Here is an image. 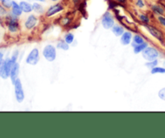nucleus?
Masks as SVG:
<instances>
[{
    "mask_svg": "<svg viewBox=\"0 0 165 138\" xmlns=\"http://www.w3.org/2000/svg\"><path fill=\"white\" fill-rule=\"evenodd\" d=\"M42 55L48 62H53L57 58V47L53 44H47L43 48Z\"/></svg>",
    "mask_w": 165,
    "mask_h": 138,
    "instance_id": "nucleus-1",
    "label": "nucleus"
},
{
    "mask_svg": "<svg viewBox=\"0 0 165 138\" xmlns=\"http://www.w3.org/2000/svg\"><path fill=\"white\" fill-rule=\"evenodd\" d=\"M7 29L9 32L14 34L18 32L20 30V24L18 21L17 16H13L11 13L10 16H7Z\"/></svg>",
    "mask_w": 165,
    "mask_h": 138,
    "instance_id": "nucleus-2",
    "label": "nucleus"
},
{
    "mask_svg": "<svg viewBox=\"0 0 165 138\" xmlns=\"http://www.w3.org/2000/svg\"><path fill=\"white\" fill-rule=\"evenodd\" d=\"M15 87V96H16V100L18 103H22L24 100L25 98V94H24V88L22 85L21 80L18 78L15 84H13Z\"/></svg>",
    "mask_w": 165,
    "mask_h": 138,
    "instance_id": "nucleus-3",
    "label": "nucleus"
},
{
    "mask_svg": "<svg viewBox=\"0 0 165 138\" xmlns=\"http://www.w3.org/2000/svg\"><path fill=\"white\" fill-rule=\"evenodd\" d=\"M159 53L155 47H148L142 52V56L144 57L147 61H151L157 60Z\"/></svg>",
    "mask_w": 165,
    "mask_h": 138,
    "instance_id": "nucleus-4",
    "label": "nucleus"
},
{
    "mask_svg": "<svg viewBox=\"0 0 165 138\" xmlns=\"http://www.w3.org/2000/svg\"><path fill=\"white\" fill-rule=\"evenodd\" d=\"M26 64H29V65H36L39 61V49L35 47L32 49L28 55V56L25 60Z\"/></svg>",
    "mask_w": 165,
    "mask_h": 138,
    "instance_id": "nucleus-5",
    "label": "nucleus"
},
{
    "mask_svg": "<svg viewBox=\"0 0 165 138\" xmlns=\"http://www.w3.org/2000/svg\"><path fill=\"white\" fill-rule=\"evenodd\" d=\"M115 24L114 19L113 16L109 11L106 12L102 18V25L106 30L111 29L113 26Z\"/></svg>",
    "mask_w": 165,
    "mask_h": 138,
    "instance_id": "nucleus-6",
    "label": "nucleus"
},
{
    "mask_svg": "<svg viewBox=\"0 0 165 138\" xmlns=\"http://www.w3.org/2000/svg\"><path fill=\"white\" fill-rule=\"evenodd\" d=\"M15 64V63L12 61L11 58H7L6 60H4L3 62V68H2V72L1 78H2L3 80H7L10 77L12 67Z\"/></svg>",
    "mask_w": 165,
    "mask_h": 138,
    "instance_id": "nucleus-7",
    "label": "nucleus"
},
{
    "mask_svg": "<svg viewBox=\"0 0 165 138\" xmlns=\"http://www.w3.org/2000/svg\"><path fill=\"white\" fill-rule=\"evenodd\" d=\"M145 27H146V28H147V30L149 31V33L151 34L153 37H155V39H158L159 42H163V35L159 29H157L156 27H153V26H149L148 24V25H146Z\"/></svg>",
    "mask_w": 165,
    "mask_h": 138,
    "instance_id": "nucleus-8",
    "label": "nucleus"
},
{
    "mask_svg": "<svg viewBox=\"0 0 165 138\" xmlns=\"http://www.w3.org/2000/svg\"><path fill=\"white\" fill-rule=\"evenodd\" d=\"M64 10V7L60 3L55 4V5H53V6L50 7L46 11L45 16L46 17H52V16H55L56 14L59 13V12L62 11Z\"/></svg>",
    "mask_w": 165,
    "mask_h": 138,
    "instance_id": "nucleus-9",
    "label": "nucleus"
},
{
    "mask_svg": "<svg viewBox=\"0 0 165 138\" xmlns=\"http://www.w3.org/2000/svg\"><path fill=\"white\" fill-rule=\"evenodd\" d=\"M38 23V19L34 15H30L24 22V27L27 30H32L36 26Z\"/></svg>",
    "mask_w": 165,
    "mask_h": 138,
    "instance_id": "nucleus-10",
    "label": "nucleus"
},
{
    "mask_svg": "<svg viewBox=\"0 0 165 138\" xmlns=\"http://www.w3.org/2000/svg\"><path fill=\"white\" fill-rule=\"evenodd\" d=\"M133 35L131 31H124V33L120 36V42L124 46L131 44Z\"/></svg>",
    "mask_w": 165,
    "mask_h": 138,
    "instance_id": "nucleus-11",
    "label": "nucleus"
},
{
    "mask_svg": "<svg viewBox=\"0 0 165 138\" xmlns=\"http://www.w3.org/2000/svg\"><path fill=\"white\" fill-rule=\"evenodd\" d=\"M19 73H20V64H19V63L16 62L12 67L11 72L10 74V79L11 80L12 84H14L15 82L19 78Z\"/></svg>",
    "mask_w": 165,
    "mask_h": 138,
    "instance_id": "nucleus-12",
    "label": "nucleus"
},
{
    "mask_svg": "<svg viewBox=\"0 0 165 138\" xmlns=\"http://www.w3.org/2000/svg\"><path fill=\"white\" fill-rule=\"evenodd\" d=\"M11 13L15 16L20 17L23 13V11L21 9L20 3H17L16 1H12V5H11Z\"/></svg>",
    "mask_w": 165,
    "mask_h": 138,
    "instance_id": "nucleus-13",
    "label": "nucleus"
},
{
    "mask_svg": "<svg viewBox=\"0 0 165 138\" xmlns=\"http://www.w3.org/2000/svg\"><path fill=\"white\" fill-rule=\"evenodd\" d=\"M111 31H112V33L115 36L120 37L124 33L125 31H124V28L121 25H119V24H114L112 28H111Z\"/></svg>",
    "mask_w": 165,
    "mask_h": 138,
    "instance_id": "nucleus-14",
    "label": "nucleus"
},
{
    "mask_svg": "<svg viewBox=\"0 0 165 138\" xmlns=\"http://www.w3.org/2000/svg\"><path fill=\"white\" fill-rule=\"evenodd\" d=\"M20 5L21 7V9L23 11V12L24 13H30L33 11V7L31 3H29L28 2L26 1H21L20 2Z\"/></svg>",
    "mask_w": 165,
    "mask_h": 138,
    "instance_id": "nucleus-15",
    "label": "nucleus"
},
{
    "mask_svg": "<svg viewBox=\"0 0 165 138\" xmlns=\"http://www.w3.org/2000/svg\"><path fill=\"white\" fill-rule=\"evenodd\" d=\"M144 42H145V40H144V37L141 36V35H133V39H132V42H131L132 47H135L137 45L141 44V43H144Z\"/></svg>",
    "mask_w": 165,
    "mask_h": 138,
    "instance_id": "nucleus-16",
    "label": "nucleus"
},
{
    "mask_svg": "<svg viewBox=\"0 0 165 138\" xmlns=\"http://www.w3.org/2000/svg\"><path fill=\"white\" fill-rule=\"evenodd\" d=\"M148 47V43L147 42H144V43H141L140 45H137L135 47H133V51L135 54H140V53H142L145 50L147 47Z\"/></svg>",
    "mask_w": 165,
    "mask_h": 138,
    "instance_id": "nucleus-17",
    "label": "nucleus"
},
{
    "mask_svg": "<svg viewBox=\"0 0 165 138\" xmlns=\"http://www.w3.org/2000/svg\"><path fill=\"white\" fill-rule=\"evenodd\" d=\"M57 48L60 49V50L62 51H69V44L65 42V40L64 39H61L57 42Z\"/></svg>",
    "mask_w": 165,
    "mask_h": 138,
    "instance_id": "nucleus-18",
    "label": "nucleus"
},
{
    "mask_svg": "<svg viewBox=\"0 0 165 138\" xmlns=\"http://www.w3.org/2000/svg\"><path fill=\"white\" fill-rule=\"evenodd\" d=\"M151 74H165V68L163 67H155V68L151 69Z\"/></svg>",
    "mask_w": 165,
    "mask_h": 138,
    "instance_id": "nucleus-19",
    "label": "nucleus"
},
{
    "mask_svg": "<svg viewBox=\"0 0 165 138\" xmlns=\"http://www.w3.org/2000/svg\"><path fill=\"white\" fill-rule=\"evenodd\" d=\"M32 7H33V11L37 14H41L44 12V7H42V5H40L38 2H34L32 4Z\"/></svg>",
    "mask_w": 165,
    "mask_h": 138,
    "instance_id": "nucleus-20",
    "label": "nucleus"
},
{
    "mask_svg": "<svg viewBox=\"0 0 165 138\" xmlns=\"http://www.w3.org/2000/svg\"><path fill=\"white\" fill-rule=\"evenodd\" d=\"M151 10L153 11V12H155V14L159 15V16H162L164 13V10L160 6H158V5H153L151 7Z\"/></svg>",
    "mask_w": 165,
    "mask_h": 138,
    "instance_id": "nucleus-21",
    "label": "nucleus"
},
{
    "mask_svg": "<svg viewBox=\"0 0 165 138\" xmlns=\"http://www.w3.org/2000/svg\"><path fill=\"white\" fill-rule=\"evenodd\" d=\"M65 40L69 45L72 44L74 41V35L73 33H68L65 35Z\"/></svg>",
    "mask_w": 165,
    "mask_h": 138,
    "instance_id": "nucleus-22",
    "label": "nucleus"
},
{
    "mask_svg": "<svg viewBox=\"0 0 165 138\" xmlns=\"http://www.w3.org/2000/svg\"><path fill=\"white\" fill-rule=\"evenodd\" d=\"M139 18H140V21L144 24L145 25H148V24L150 23V19L147 15H144V14H140V16H139Z\"/></svg>",
    "mask_w": 165,
    "mask_h": 138,
    "instance_id": "nucleus-23",
    "label": "nucleus"
},
{
    "mask_svg": "<svg viewBox=\"0 0 165 138\" xmlns=\"http://www.w3.org/2000/svg\"><path fill=\"white\" fill-rule=\"evenodd\" d=\"M0 2H1V5L7 9L11 8L12 0H0Z\"/></svg>",
    "mask_w": 165,
    "mask_h": 138,
    "instance_id": "nucleus-24",
    "label": "nucleus"
},
{
    "mask_svg": "<svg viewBox=\"0 0 165 138\" xmlns=\"http://www.w3.org/2000/svg\"><path fill=\"white\" fill-rule=\"evenodd\" d=\"M158 65V60H155L151 61H148V62L145 64V66L148 68H153L155 67H156Z\"/></svg>",
    "mask_w": 165,
    "mask_h": 138,
    "instance_id": "nucleus-25",
    "label": "nucleus"
},
{
    "mask_svg": "<svg viewBox=\"0 0 165 138\" xmlns=\"http://www.w3.org/2000/svg\"><path fill=\"white\" fill-rule=\"evenodd\" d=\"M18 57H19V51L18 50H16L13 52V54H12L11 57V59L12 60V61L16 64V62H17V60H18Z\"/></svg>",
    "mask_w": 165,
    "mask_h": 138,
    "instance_id": "nucleus-26",
    "label": "nucleus"
},
{
    "mask_svg": "<svg viewBox=\"0 0 165 138\" xmlns=\"http://www.w3.org/2000/svg\"><path fill=\"white\" fill-rule=\"evenodd\" d=\"M158 96H159V97L160 98V99L163 100H165V88H162L161 90H159Z\"/></svg>",
    "mask_w": 165,
    "mask_h": 138,
    "instance_id": "nucleus-27",
    "label": "nucleus"
},
{
    "mask_svg": "<svg viewBox=\"0 0 165 138\" xmlns=\"http://www.w3.org/2000/svg\"><path fill=\"white\" fill-rule=\"evenodd\" d=\"M158 21L163 27H165V17L164 16H158Z\"/></svg>",
    "mask_w": 165,
    "mask_h": 138,
    "instance_id": "nucleus-28",
    "label": "nucleus"
},
{
    "mask_svg": "<svg viewBox=\"0 0 165 138\" xmlns=\"http://www.w3.org/2000/svg\"><path fill=\"white\" fill-rule=\"evenodd\" d=\"M136 6L140 8H144V6H145V4H144L143 0H137V1H136Z\"/></svg>",
    "mask_w": 165,
    "mask_h": 138,
    "instance_id": "nucleus-29",
    "label": "nucleus"
},
{
    "mask_svg": "<svg viewBox=\"0 0 165 138\" xmlns=\"http://www.w3.org/2000/svg\"><path fill=\"white\" fill-rule=\"evenodd\" d=\"M7 8L4 7L2 5H0V15H2V16H4V15H6L7 14Z\"/></svg>",
    "mask_w": 165,
    "mask_h": 138,
    "instance_id": "nucleus-30",
    "label": "nucleus"
},
{
    "mask_svg": "<svg viewBox=\"0 0 165 138\" xmlns=\"http://www.w3.org/2000/svg\"><path fill=\"white\" fill-rule=\"evenodd\" d=\"M3 62H4V60L2 61V62H0V77H1V76H2V68H3Z\"/></svg>",
    "mask_w": 165,
    "mask_h": 138,
    "instance_id": "nucleus-31",
    "label": "nucleus"
},
{
    "mask_svg": "<svg viewBox=\"0 0 165 138\" xmlns=\"http://www.w3.org/2000/svg\"><path fill=\"white\" fill-rule=\"evenodd\" d=\"M3 60V53L0 51V62H2Z\"/></svg>",
    "mask_w": 165,
    "mask_h": 138,
    "instance_id": "nucleus-32",
    "label": "nucleus"
},
{
    "mask_svg": "<svg viewBox=\"0 0 165 138\" xmlns=\"http://www.w3.org/2000/svg\"><path fill=\"white\" fill-rule=\"evenodd\" d=\"M118 2H121V3H125L126 2V0H117Z\"/></svg>",
    "mask_w": 165,
    "mask_h": 138,
    "instance_id": "nucleus-33",
    "label": "nucleus"
},
{
    "mask_svg": "<svg viewBox=\"0 0 165 138\" xmlns=\"http://www.w3.org/2000/svg\"><path fill=\"white\" fill-rule=\"evenodd\" d=\"M35 1H37V2H45V0H35Z\"/></svg>",
    "mask_w": 165,
    "mask_h": 138,
    "instance_id": "nucleus-34",
    "label": "nucleus"
},
{
    "mask_svg": "<svg viewBox=\"0 0 165 138\" xmlns=\"http://www.w3.org/2000/svg\"><path fill=\"white\" fill-rule=\"evenodd\" d=\"M2 19H1V17H0V24H2Z\"/></svg>",
    "mask_w": 165,
    "mask_h": 138,
    "instance_id": "nucleus-35",
    "label": "nucleus"
},
{
    "mask_svg": "<svg viewBox=\"0 0 165 138\" xmlns=\"http://www.w3.org/2000/svg\"><path fill=\"white\" fill-rule=\"evenodd\" d=\"M52 1H53V2H57V1H58V0H52Z\"/></svg>",
    "mask_w": 165,
    "mask_h": 138,
    "instance_id": "nucleus-36",
    "label": "nucleus"
}]
</instances>
